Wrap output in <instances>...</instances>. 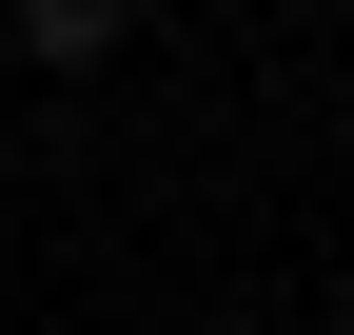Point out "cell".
<instances>
[{"label":"cell","mask_w":354,"mask_h":335,"mask_svg":"<svg viewBox=\"0 0 354 335\" xmlns=\"http://www.w3.org/2000/svg\"><path fill=\"white\" fill-rule=\"evenodd\" d=\"M118 39H138V0H20V60L39 79H99Z\"/></svg>","instance_id":"obj_1"}]
</instances>
